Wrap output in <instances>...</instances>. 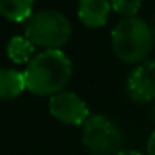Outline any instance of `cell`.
Here are the masks:
<instances>
[{"mask_svg":"<svg viewBox=\"0 0 155 155\" xmlns=\"http://www.w3.org/2000/svg\"><path fill=\"white\" fill-rule=\"evenodd\" d=\"M117 155H142L140 152H135V150H120Z\"/></svg>","mask_w":155,"mask_h":155,"instance_id":"cell-13","label":"cell"},{"mask_svg":"<svg viewBox=\"0 0 155 155\" xmlns=\"http://www.w3.org/2000/svg\"><path fill=\"white\" fill-rule=\"evenodd\" d=\"M48 110L52 117L67 125H82L88 118V107L84 98L67 90L52 95L48 100Z\"/></svg>","mask_w":155,"mask_h":155,"instance_id":"cell-5","label":"cell"},{"mask_svg":"<svg viewBox=\"0 0 155 155\" xmlns=\"http://www.w3.org/2000/svg\"><path fill=\"white\" fill-rule=\"evenodd\" d=\"M110 0H78V18L90 28L107 24L110 15Z\"/></svg>","mask_w":155,"mask_h":155,"instance_id":"cell-7","label":"cell"},{"mask_svg":"<svg viewBox=\"0 0 155 155\" xmlns=\"http://www.w3.org/2000/svg\"><path fill=\"white\" fill-rule=\"evenodd\" d=\"M150 28H152V34H153V37H155V15L152 17V20H150Z\"/></svg>","mask_w":155,"mask_h":155,"instance_id":"cell-14","label":"cell"},{"mask_svg":"<svg viewBox=\"0 0 155 155\" xmlns=\"http://www.w3.org/2000/svg\"><path fill=\"white\" fill-rule=\"evenodd\" d=\"M35 45L25 35H14L7 44V55L15 64H25L32 60Z\"/></svg>","mask_w":155,"mask_h":155,"instance_id":"cell-10","label":"cell"},{"mask_svg":"<svg viewBox=\"0 0 155 155\" xmlns=\"http://www.w3.org/2000/svg\"><path fill=\"white\" fill-rule=\"evenodd\" d=\"M27 88L24 72L17 68L0 67V100L15 98Z\"/></svg>","mask_w":155,"mask_h":155,"instance_id":"cell-8","label":"cell"},{"mask_svg":"<svg viewBox=\"0 0 155 155\" xmlns=\"http://www.w3.org/2000/svg\"><path fill=\"white\" fill-rule=\"evenodd\" d=\"M122 140L120 128L105 115H92L84 124L82 143L92 155H117Z\"/></svg>","mask_w":155,"mask_h":155,"instance_id":"cell-4","label":"cell"},{"mask_svg":"<svg viewBox=\"0 0 155 155\" xmlns=\"http://www.w3.org/2000/svg\"><path fill=\"white\" fill-rule=\"evenodd\" d=\"M147 153L148 155H155V130L150 134L147 140Z\"/></svg>","mask_w":155,"mask_h":155,"instance_id":"cell-12","label":"cell"},{"mask_svg":"<svg viewBox=\"0 0 155 155\" xmlns=\"http://www.w3.org/2000/svg\"><path fill=\"white\" fill-rule=\"evenodd\" d=\"M127 94L132 100L148 102L155 98V60H145L130 72Z\"/></svg>","mask_w":155,"mask_h":155,"instance_id":"cell-6","label":"cell"},{"mask_svg":"<svg viewBox=\"0 0 155 155\" xmlns=\"http://www.w3.org/2000/svg\"><path fill=\"white\" fill-rule=\"evenodd\" d=\"M32 10L34 0H0V14L12 22H27Z\"/></svg>","mask_w":155,"mask_h":155,"instance_id":"cell-9","label":"cell"},{"mask_svg":"<svg viewBox=\"0 0 155 155\" xmlns=\"http://www.w3.org/2000/svg\"><path fill=\"white\" fill-rule=\"evenodd\" d=\"M25 85L35 95H55L72 77V62L60 48L34 55L24 70Z\"/></svg>","mask_w":155,"mask_h":155,"instance_id":"cell-1","label":"cell"},{"mask_svg":"<svg viewBox=\"0 0 155 155\" xmlns=\"http://www.w3.org/2000/svg\"><path fill=\"white\" fill-rule=\"evenodd\" d=\"M112 8L125 17H135L140 10L142 0H110Z\"/></svg>","mask_w":155,"mask_h":155,"instance_id":"cell-11","label":"cell"},{"mask_svg":"<svg viewBox=\"0 0 155 155\" xmlns=\"http://www.w3.org/2000/svg\"><path fill=\"white\" fill-rule=\"evenodd\" d=\"M153 47L150 24L140 17H125L112 30V48L122 62L142 64Z\"/></svg>","mask_w":155,"mask_h":155,"instance_id":"cell-2","label":"cell"},{"mask_svg":"<svg viewBox=\"0 0 155 155\" xmlns=\"http://www.w3.org/2000/svg\"><path fill=\"white\" fill-rule=\"evenodd\" d=\"M70 20L55 8L37 10L25 22V37L34 45H40L45 50L58 48L70 38Z\"/></svg>","mask_w":155,"mask_h":155,"instance_id":"cell-3","label":"cell"}]
</instances>
